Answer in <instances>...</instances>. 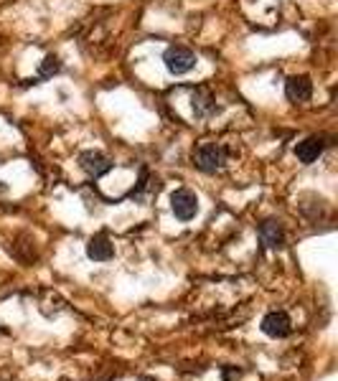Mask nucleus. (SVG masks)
Returning a JSON list of instances; mask_svg holds the SVG:
<instances>
[{"instance_id":"1","label":"nucleus","mask_w":338,"mask_h":381,"mask_svg":"<svg viewBox=\"0 0 338 381\" xmlns=\"http://www.w3.org/2000/svg\"><path fill=\"white\" fill-rule=\"evenodd\" d=\"M163 62H165V69L171 71V74L181 77V74H186V71H191L194 66H196V54H194L189 46L176 44V46L165 48Z\"/></svg>"},{"instance_id":"2","label":"nucleus","mask_w":338,"mask_h":381,"mask_svg":"<svg viewBox=\"0 0 338 381\" xmlns=\"http://www.w3.org/2000/svg\"><path fill=\"white\" fill-rule=\"evenodd\" d=\"M194 165L204 173H216L224 165V150L216 142H204L194 150Z\"/></svg>"},{"instance_id":"3","label":"nucleus","mask_w":338,"mask_h":381,"mask_svg":"<svg viewBox=\"0 0 338 381\" xmlns=\"http://www.w3.org/2000/svg\"><path fill=\"white\" fill-rule=\"evenodd\" d=\"M171 209L181 221H189V219L196 216L198 211V198L191 194L189 188H178L173 196H171Z\"/></svg>"},{"instance_id":"4","label":"nucleus","mask_w":338,"mask_h":381,"mask_svg":"<svg viewBox=\"0 0 338 381\" xmlns=\"http://www.w3.org/2000/svg\"><path fill=\"white\" fill-rule=\"evenodd\" d=\"M79 165H82L92 178H100V176H104V173L112 168L110 158L104 156V153H100V150H87V153H82V156H79Z\"/></svg>"},{"instance_id":"5","label":"nucleus","mask_w":338,"mask_h":381,"mask_svg":"<svg viewBox=\"0 0 338 381\" xmlns=\"http://www.w3.org/2000/svg\"><path fill=\"white\" fill-rule=\"evenodd\" d=\"M262 331H265L270 338H285V335L292 331V323L285 313L275 310V313H270V315H265V320H262Z\"/></svg>"},{"instance_id":"6","label":"nucleus","mask_w":338,"mask_h":381,"mask_svg":"<svg viewBox=\"0 0 338 381\" xmlns=\"http://www.w3.org/2000/svg\"><path fill=\"white\" fill-rule=\"evenodd\" d=\"M285 94H288V100L290 102H308L310 100V94H313V82L308 77H290L288 79V84H285Z\"/></svg>"},{"instance_id":"7","label":"nucleus","mask_w":338,"mask_h":381,"mask_svg":"<svg viewBox=\"0 0 338 381\" xmlns=\"http://www.w3.org/2000/svg\"><path fill=\"white\" fill-rule=\"evenodd\" d=\"M323 153V138H318V135H310V138H306L303 142H298V148H295V156H298L300 163H315L318 158H321Z\"/></svg>"},{"instance_id":"8","label":"nucleus","mask_w":338,"mask_h":381,"mask_svg":"<svg viewBox=\"0 0 338 381\" xmlns=\"http://www.w3.org/2000/svg\"><path fill=\"white\" fill-rule=\"evenodd\" d=\"M260 241L265 244L267 249H280L285 244V232L283 226L277 224V221H265V224L260 226Z\"/></svg>"},{"instance_id":"9","label":"nucleus","mask_w":338,"mask_h":381,"mask_svg":"<svg viewBox=\"0 0 338 381\" xmlns=\"http://www.w3.org/2000/svg\"><path fill=\"white\" fill-rule=\"evenodd\" d=\"M87 254L95 259V262H107V259H112L115 249H112L110 239H107L104 234H97V236H92V239H89Z\"/></svg>"},{"instance_id":"10","label":"nucleus","mask_w":338,"mask_h":381,"mask_svg":"<svg viewBox=\"0 0 338 381\" xmlns=\"http://www.w3.org/2000/svg\"><path fill=\"white\" fill-rule=\"evenodd\" d=\"M191 102H194V112H196L198 117L212 115L214 109H216V102H214L209 89H196V92L191 94Z\"/></svg>"},{"instance_id":"11","label":"nucleus","mask_w":338,"mask_h":381,"mask_svg":"<svg viewBox=\"0 0 338 381\" xmlns=\"http://www.w3.org/2000/svg\"><path fill=\"white\" fill-rule=\"evenodd\" d=\"M59 69H62V64H59V59H56V56H46V59H44V64H41L39 77H41V79L54 77V74H56Z\"/></svg>"}]
</instances>
